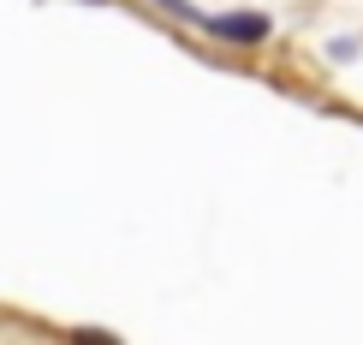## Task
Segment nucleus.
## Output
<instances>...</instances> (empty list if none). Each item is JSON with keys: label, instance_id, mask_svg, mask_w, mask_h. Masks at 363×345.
<instances>
[{"label": "nucleus", "instance_id": "1", "mask_svg": "<svg viewBox=\"0 0 363 345\" xmlns=\"http://www.w3.org/2000/svg\"><path fill=\"white\" fill-rule=\"evenodd\" d=\"M215 36H226V42H262L268 36V18L262 12H233V18H203Z\"/></svg>", "mask_w": 363, "mask_h": 345}]
</instances>
